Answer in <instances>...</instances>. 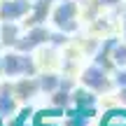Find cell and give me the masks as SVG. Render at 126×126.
<instances>
[{"instance_id":"7","label":"cell","mask_w":126,"mask_h":126,"mask_svg":"<svg viewBox=\"0 0 126 126\" xmlns=\"http://www.w3.org/2000/svg\"><path fill=\"white\" fill-rule=\"evenodd\" d=\"M21 110V103H19V98L14 96L12 91V82H0V117L2 119H12L14 114Z\"/></svg>"},{"instance_id":"1","label":"cell","mask_w":126,"mask_h":126,"mask_svg":"<svg viewBox=\"0 0 126 126\" xmlns=\"http://www.w3.org/2000/svg\"><path fill=\"white\" fill-rule=\"evenodd\" d=\"M37 63L35 54L28 51H19V49H5L0 54V75L7 79H19V77H28V75H37Z\"/></svg>"},{"instance_id":"6","label":"cell","mask_w":126,"mask_h":126,"mask_svg":"<svg viewBox=\"0 0 126 126\" xmlns=\"http://www.w3.org/2000/svg\"><path fill=\"white\" fill-rule=\"evenodd\" d=\"M33 7V0H0V21H23Z\"/></svg>"},{"instance_id":"11","label":"cell","mask_w":126,"mask_h":126,"mask_svg":"<svg viewBox=\"0 0 126 126\" xmlns=\"http://www.w3.org/2000/svg\"><path fill=\"white\" fill-rule=\"evenodd\" d=\"M112 65L126 68V40H117V45L112 49Z\"/></svg>"},{"instance_id":"9","label":"cell","mask_w":126,"mask_h":126,"mask_svg":"<svg viewBox=\"0 0 126 126\" xmlns=\"http://www.w3.org/2000/svg\"><path fill=\"white\" fill-rule=\"evenodd\" d=\"M23 33V23L21 21H0V40H2L5 49H14Z\"/></svg>"},{"instance_id":"4","label":"cell","mask_w":126,"mask_h":126,"mask_svg":"<svg viewBox=\"0 0 126 126\" xmlns=\"http://www.w3.org/2000/svg\"><path fill=\"white\" fill-rule=\"evenodd\" d=\"M49 40H51V31L47 28V23L31 26V28H23V33H21V37H19V42H16L14 49L28 51V54H35L40 47L49 45Z\"/></svg>"},{"instance_id":"2","label":"cell","mask_w":126,"mask_h":126,"mask_svg":"<svg viewBox=\"0 0 126 126\" xmlns=\"http://www.w3.org/2000/svg\"><path fill=\"white\" fill-rule=\"evenodd\" d=\"M49 21L59 33H70L79 31L82 26V0H56L54 9H51Z\"/></svg>"},{"instance_id":"16","label":"cell","mask_w":126,"mask_h":126,"mask_svg":"<svg viewBox=\"0 0 126 126\" xmlns=\"http://www.w3.org/2000/svg\"><path fill=\"white\" fill-rule=\"evenodd\" d=\"M119 33H122V40H126V12L122 16V23H119Z\"/></svg>"},{"instance_id":"3","label":"cell","mask_w":126,"mask_h":126,"mask_svg":"<svg viewBox=\"0 0 126 126\" xmlns=\"http://www.w3.org/2000/svg\"><path fill=\"white\" fill-rule=\"evenodd\" d=\"M79 84L91 89L94 94H110L114 91V79H112V70H108L105 65L91 61L79 70Z\"/></svg>"},{"instance_id":"13","label":"cell","mask_w":126,"mask_h":126,"mask_svg":"<svg viewBox=\"0 0 126 126\" xmlns=\"http://www.w3.org/2000/svg\"><path fill=\"white\" fill-rule=\"evenodd\" d=\"M26 126H56V124H51L47 117H33V122L26 124Z\"/></svg>"},{"instance_id":"5","label":"cell","mask_w":126,"mask_h":126,"mask_svg":"<svg viewBox=\"0 0 126 126\" xmlns=\"http://www.w3.org/2000/svg\"><path fill=\"white\" fill-rule=\"evenodd\" d=\"M12 82V91L19 98V103L26 105L28 100H33L35 96H40V82H37V75H28V77H19V79H9Z\"/></svg>"},{"instance_id":"8","label":"cell","mask_w":126,"mask_h":126,"mask_svg":"<svg viewBox=\"0 0 126 126\" xmlns=\"http://www.w3.org/2000/svg\"><path fill=\"white\" fill-rule=\"evenodd\" d=\"M56 0H33V7L28 12V16L23 19V28H31V26H40V23H47L51 16V9H54Z\"/></svg>"},{"instance_id":"14","label":"cell","mask_w":126,"mask_h":126,"mask_svg":"<svg viewBox=\"0 0 126 126\" xmlns=\"http://www.w3.org/2000/svg\"><path fill=\"white\" fill-rule=\"evenodd\" d=\"M96 2H98L100 9H112V7H117L122 0H96Z\"/></svg>"},{"instance_id":"10","label":"cell","mask_w":126,"mask_h":126,"mask_svg":"<svg viewBox=\"0 0 126 126\" xmlns=\"http://www.w3.org/2000/svg\"><path fill=\"white\" fill-rule=\"evenodd\" d=\"M37 82H40V91H42V94L51 96L56 89H61L63 75H59L56 70H40V72H37Z\"/></svg>"},{"instance_id":"17","label":"cell","mask_w":126,"mask_h":126,"mask_svg":"<svg viewBox=\"0 0 126 126\" xmlns=\"http://www.w3.org/2000/svg\"><path fill=\"white\" fill-rule=\"evenodd\" d=\"M2 51H5V47H2V40H0V54H2Z\"/></svg>"},{"instance_id":"12","label":"cell","mask_w":126,"mask_h":126,"mask_svg":"<svg viewBox=\"0 0 126 126\" xmlns=\"http://www.w3.org/2000/svg\"><path fill=\"white\" fill-rule=\"evenodd\" d=\"M112 79H114V89L126 86V68H114L112 70Z\"/></svg>"},{"instance_id":"15","label":"cell","mask_w":126,"mask_h":126,"mask_svg":"<svg viewBox=\"0 0 126 126\" xmlns=\"http://www.w3.org/2000/svg\"><path fill=\"white\" fill-rule=\"evenodd\" d=\"M117 103L126 108V86H119L117 89Z\"/></svg>"}]
</instances>
